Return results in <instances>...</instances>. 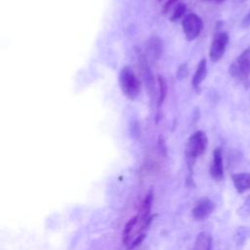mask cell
I'll return each mask as SVG.
<instances>
[{
	"instance_id": "cell-5",
	"label": "cell",
	"mask_w": 250,
	"mask_h": 250,
	"mask_svg": "<svg viewBox=\"0 0 250 250\" xmlns=\"http://www.w3.org/2000/svg\"><path fill=\"white\" fill-rule=\"evenodd\" d=\"M229 42V35L226 32H218L213 37L211 42L209 57L212 62H218L225 54L227 45Z\"/></svg>"
},
{
	"instance_id": "cell-18",
	"label": "cell",
	"mask_w": 250,
	"mask_h": 250,
	"mask_svg": "<svg viewBox=\"0 0 250 250\" xmlns=\"http://www.w3.org/2000/svg\"><path fill=\"white\" fill-rule=\"evenodd\" d=\"M185 12H186V5H185L184 3L178 4V6L174 9L173 14H172V16H171V18H170L171 21H176L180 20V19L184 16Z\"/></svg>"
},
{
	"instance_id": "cell-14",
	"label": "cell",
	"mask_w": 250,
	"mask_h": 250,
	"mask_svg": "<svg viewBox=\"0 0 250 250\" xmlns=\"http://www.w3.org/2000/svg\"><path fill=\"white\" fill-rule=\"evenodd\" d=\"M249 236H250V229L244 226L238 227L233 233V239L235 241V244L238 247L242 246Z\"/></svg>"
},
{
	"instance_id": "cell-22",
	"label": "cell",
	"mask_w": 250,
	"mask_h": 250,
	"mask_svg": "<svg viewBox=\"0 0 250 250\" xmlns=\"http://www.w3.org/2000/svg\"><path fill=\"white\" fill-rule=\"evenodd\" d=\"M204 1H208V2H215V3H221L225 0H204Z\"/></svg>"
},
{
	"instance_id": "cell-21",
	"label": "cell",
	"mask_w": 250,
	"mask_h": 250,
	"mask_svg": "<svg viewBox=\"0 0 250 250\" xmlns=\"http://www.w3.org/2000/svg\"><path fill=\"white\" fill-rule=\"evenodd\" d=\"M250 25V11L248 12V14L245 16V18L242 21V26L243 27H248Z\"/></svg>"
},
{
	"instance_id": "cell-6",
	"label": "cell",
	"mask_w": 250,
	"mask_h": 250,
	"mask_svg": "<svg viewBox=\"0 0 250 250\" xmlns=\"http://www.w3.org/2000/svg\"><path fill=\"white\" fill-rule=\"evenodd\" d=\"M215 210V203L208 197H201L194 204L191 214L196 220H205Z\"/></svg>"
},
{
	"instance_id": "cell-20",
	"label": "cell",
	"mask_w": 250,
	"mask_h": 250,
	"mask_svg": "<svg viewBox=\"0 0 250 250\" xmlns=\"http://www.w3.org/2000/svg\"><path fill=\"white\" fill-rule=\"evenodd\" d=\"M177 2H178V0H168V1L165 3L164 7H163V12H167V11H168L172 6H174Z\"/></svg>"
},
{
	"instance_id": "cell-3",
	"label": "cell",
	"mask_w": 250,
	"mask_h": 250,
	"mask_svg": "<svg viewBox=\"0 0 250 250\" xmlns=\"http://www.w3.org/2000/svg\"><path fill=\"white\" fill-rule=\"evenodd\" d=\"M229 72L239 81H244L250 76V46L232 62Z\"/></svg>"
},
{
	"instance_id": "cell-11",
	"label": "cell",
	"mask_w": 250,
	"mask_h": 250,
	"mask_svg": "<svg viewBox=\"0 0 250 250\" xmlns=\"http://www.w3.org/2000/svg\"><path fill=\"white\" fill-rule=\"evenodd\" d=\"M152 201H153V192H152V190H149L148 193L146 194V196L145 197L143 203L141 204V207L139 210L138 216L141 220H145V219H147L148 217H150L149 213H150Z\"/></svg>"
},
{
	"instance_id": "cell-15",
	"label": "cell",
	"mask_w": 250,
	"mask_h": 250,
	"mask_svg": "<svg viewBox=\"0 0 250 250\" xmlns=\"http://www.w3.org/2000/svg\"><path fill=\"white\" fill-rule=\"evenodd\" d=\"M147 51L152 56L153 59L159 58L162 51V46H161V41L158 37H152L149 39L147 43Z\"/></svg>"
},
{
	"instance_id": "cell-19",
	"label": "cell",
	"mask_w": 250,
	"mask_h": 250,
	"mask_svg": "<svg viewBox=\"0 0 250 250\" xmlns=\"http://www.w3.org/2000/svg\"><path fill=\"white\" fill-rule=\"evenodd\" d=\"M187 74H188V68H187L186 64L180 65L179 68H178V72H177L178 79H183L184 77H186Z\"/></svg>"
},
{
	"instance_id": "cell-12",
	"label": "cell",
	"mask_w": 250,
	"mask_h": 250,
	"mask_svg": "<svg viewBox=\"0 0 250 250\" xmlns=\"http://www.w3.org/2000/svg\"><path fill=\"white\" fill-rule=\"evenodd\" d=\"M139 222V216H134L132 217L127 224L125 225V228L123 229V233H122V241L124 244L129 245L131 242V238L133 236V230L135 229V227L137 226Z\"/></svg>"
},
{
	"instance_id": "cell-8",
	"label": "cell",
	"mask_w": 250,
	"mask_h": 250,
	"mask_svg": "<svg viewBox=\"0 0 250 250\" xmlns=\"http://www.w3.org/2000/svg\"><path fill=\"white\" fill-rule=\"evenodd\" d=\"M231 180L238 193H243L250 189V173H236L231 175Z\"/></svg>"
},
{
	"instance_id": "cell-7",
	"label": "cell",
	"mask_w": 250,
	"mask_h": 250,
	"mask_svg": "<svg viewBox=\"0 0 250 250\" xmlns=\"http://www.w3.org/2000/svg\"><path fill=\"white\" fill-rule=\"evenodd\" d=\"M210 175L215 181H221L224 178V164L222 149L217 147L213 150V158L210 164Z\"/></svg>"
},
{
	"instance_id": "cell-2",
	"label": "cell",
	"mask_w": 250,
	"mask_h": 250,
	"mask_svg": "<svg viewBox=\"0 0 250 250\" xmlns=\"http://www.w3.org/2000/svg\"><path fill=\"white\" fill-rule=\"evenodd\" d=\"M207 145L208 139L202 131H196L189 137L185 150L189 165H192L195 159L204 153Z\"/></svg>"
},
{
	"instance_id": "cell-9",
	"label": "cell",
	"mask_w": 250,
	"mask_h": 250,
	"mask_svg": "<svg viewBox=\"0 0 250 250\" xmlns=\"http://www.w3.org/2000/svg\"><path fill=\"white\" fill-rule=\"evenodd\" d=\"M192 250H212V236L207 231H201L195 238Z\"/></svg>"
},
{
	"instance_id": "cell-1",
	"label": "cell",
	"mask_w": 250,
	"mask_h": 250,
	"mask_svg": "<svg viewBox=\"0 0 250 250\" xmlns=\"http://www.w3.org/2000/svg\"><path fill=\"white\" fill-rule=\"evenodd\" d=\"M119 86L124 96L130 100H135L141 91V81L134 70L125 65L119 73Z\"/></svg>"
},
{
	"instance_id": "cell-23",
	"label": "cell",
	"mask_w": 250,
	"mask_h": 250,
	"mask_svg": "<svg viewBox=\"0 0 250 250\" xmlns=\"http://www.w3.org/2000/svg\"><path fill=\"white\" fill-rule=\"evenodd\" d=\"M237 1H239V2H243V1H245V0H237Z\"/></svg>"
},
{
	"instance_id": "cell-4",
	"label": "cell",
	"mask_w": 250,
	"mask_h": 250,
	"mask_svg": "<svg viewBox=\"0 0 250 250\" xmlns=\"http://www.w3.org/2000/svg\"><path fill=\"white\" fill-rule=\"evenodd\" d=\"M182 26L186 38L191 41L197 38L198 35L200 34L203 28V22L202 20L196 14L190 13L184 18L182 21Z\"/></svg>"
},
{
	"instance_id": "cell-16",
	"label": "cell",
	"mask_w": 250,
	"mask_h": 250,
	"mask_svg": "<svg viewBox=\"0 0 250 250\" xmlns=\"http://www.w3.org/2000/svg\"><path fill=\"white\" fill-rule=\"evenodd\" d=\"M158 82V88H159V97H158V104H161L167 96V83L163 76L159 75L157 77Z\"/></svg>"
},
{
	"instance_id": "cell-13",
	"label": "cell",
	"mask_w": 250,
	"mask_h": 250,
	"mask_svg": "<svg viewBox=\"0 0 250 250\" xmlns=\"http://www.w3.org/2000/svg\"><path fill=\"white\" fill-rule=\"evenodd\" d=\"M140 60H141L142 72H143V76H144V78H145V81H146V87H147V89H148L150 92H152L153 87H154V78H153V75H152V73H151V71H150V69H149V67H148V65H147V62H146L145 57H144V56H141ZM148 90H147V91H148Z\"/></svg>"
},
{
	"instance_id": "cell-10",
	"label": "cell",
	"mask_w": 250,
	"mask_h": 250,
	"mask_svg": "<svg viewBox=\"0 0 250 250\" xmlns=\"http://www.w3.org/2000/svg\"><path fill=\"white\" fill-rule=\"evenodd\" d=\"M207 74V62L205 59H201L197 64V68L192 77V86L194 89H198L205 79Z\"/></svg>"
},
{
	"instance_id": "cell-17",
	"label": "cell",
	"mask_w": 250,
	"mask_h": 250,
	"mask_svg": "<svg viewBox=\"0 0 250 250\" xmlns=\"http://www.w3.org/2000/svg\"><path fill=\"white\" fill-rule=\"evenodd\" d=\"M237 214L242 217H250V194L245 198L243 204L237 209Z\"/></svg>"
},
{
	"instance_id": "cell-24",
	"label": "cell",
	"mask_w": 250,
	"mask_h": 250,
	"mask_svg": "<svg viewBox=\"0 0 250 250\" xmlns=\"http://www.w3.org/2000/svg\"><path fill=\"white\" fill-rule=\"evenodd\" d=\"M159 1H161V0H159Z\"/></svg>"
}]
</instances>
